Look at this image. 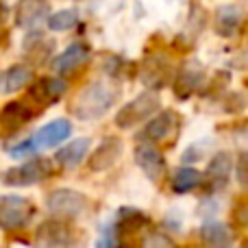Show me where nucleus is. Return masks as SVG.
Listing matches in <instances>:
<instances>
[{"label": "nucleus", "mask_w": 248, "mask_h": 248, "mask_svg": "<svg viewBox=\"0 0 248 248\" xmlns=\"http://www.w3.org/2000/svg\"><path fill=\"white\" fill-rule=\"evenodd\" d=\"M118 98H120V87L116 83L96 78L77 92L70 105V111L81 122H94L100 120L105 113H109V109L118 103Z\"/></svg>", "instance_id": "1"}, {"label": "nucleus", "mask_w": 248, "mask_h": 248, "mask_svg": "<svg viewBox=\"0 0 248 248\" xmlns=\"http://www.w3.org/2000/svg\"><path fill=\"white\" fill-rule=\"evenodd\" d=\"M83 237L65 220H46L39 224L35 235V248H81Z\"/></svg>", "instance_id": "2"}, {"label": "nucleus", "mask_w": 248, "mask_h": 248, "mask_svg": "<svg viewBox=\"0 0 248 248\" xmlns=\"http://www.w3.org/2000/svg\"><path fill=\"white\" fill-rule=\"evenodd\" d=\"M46 207L57 220H77L90 209V198L70 187L52 189L46 198Z\"/></svg>", "instance_id": "3"}, {"label": "nucleus", "mask_w": 248, "mask_h": 248, "mask_svg": "<svg viewBox=\"0 0 248 248\" xmlns=\"http://www.w3.org/2000/svg\"><path fill=\"white\" fill-rule=\"evenodd\" d=\"M68 92V83L61 77H39L33 78L26 87V103L35 109L37 113H42L44 109L57 105L63 94Z\"/></svg>", "instance_id": "4"}, {"label": "nucleus", "mask_w": 248, "mask_h": 248, "mask_svg": "<svg viewBox=\"0 0 248 248\" xmlns=\"http://www.w3.org/2000/svg\"><path fill=\"white\" fill-rule=\"evenodd\" d=\"M52 174H55V166L48 159L39 157L9 168V170H4V174L0 179H2L4 185H11V187H29V185L44 183Z\"/></svg>", "instance_id": "5"}, {"label": "nucleus", "mask_w": 248, "mask_h": 248, "mask_svg": "<svg viewBox=\"0 0 248 248\" xmlns=\"http://www.w3.org/2000/svg\"><path fill=\"white\" fill-rule=\"evenodd\" d=\"M35 205L17 194H0V229L20 231L33 220Z\"/></svg>", "instance_id": "6"}, {"label": "nucleus", "mask_w": 248, "mask_h": 248, "mask_svg": "<svg viewBox=\"0 0 248 248\" xmlns=\"http://www.w3.org/2000/svg\"><path fill=\"white\" fill-rule=\"evenodd\" d=\"M159 111V98L155 92H141L140 96L126 103L120 111L116 113V126L118 128H133L144 120L153 118Z\"/></svg>", "instance_id": "7"}, {"label": "nucleus", "mask_w": 248, "mask_h": 248, "mask_svg": "<svg viewBox=\"0 0 248 248\" xmlns=\"http://www.w3.org/2000/svg\"><path fill=\"white\" fill-rule=\"evenodd\" d=\"M181 131V116L174 109H163V111L155 113L148 118L141 131V140L148 144H168L172 141Z\"/></svg>", "instance_id": "8"}, {"label": "nucleus", "mask_w": 248, "mask_h": 248, "mask_svg": "<svg viewBox=\"0 0 248 248\" xmlns=\"http://www.w3.org/2000/svg\"><path fill=\"white\" fill-rule=\"evenodd\" d=\"M140 78L150 92H159L172 81V61L163 52H150L141 61Z\"/></svg>", "instance_id": "9"}, {"label": "nucleus", "mask_w": 248, "mask_h": 248, "mask_svg": "<svg viewBox=\"0 0 248 248\" xmlns=\"http://www.w3.org/2000/svg\"><path fill=\"white\" fill-rule=\"evenodd\" d=\"M205 78H207V72H205V65L201 63L198 59H185L183 63L179 65L174 74V94L176 98L181 100H187L205 85Z\"/></svg>", "instance_id": "10"}, {"label": "nucleus", "mask_w": 248, "mask_h": 248, "mask_svg": "<svg viewBox=\"0 0 248 248\" xmlns=\"http://www.w3.org/2000/svg\"><path fill=\"white\" fill-rule=\"evenodd\" d=\"M233 168H235V161H233V155L227 153V150H220L211 157L209 166H207V172H205V189L207 192H220L229 185L231 181V174H233Z\"/></svg>", "instance_id": "11"}, {"label": "nucleus", "mask_w": 248, "mask_h": 248, "mask_svg": "<svg viewBox=\"0 0 248 248\" xmlns=\"http://www.w3.org/2000/svg\"><path fill=\"white\" fill-rule=\"evenodd\" d=\"M133 157H135V163L146 176H148L153 183H159L166 174V159H163L161 150L155 144H148V141H140L133 150Z\"/></svg>", "instance_id": "12"}, {"label": "nucleus", "mask_w": 248, "mask_h": 248, "mask_svg": "<svg viewBox=\"0 0 248 248\" xmlns=\"http://www.w3.org/2000/svg\"><path fill=\"white\" fill-rule=\"evenodd\" d=\"M35 116H37V111L26 100H11L0 109V131L4 135H13V133L22 131L26 124L33 122Z\"/></svg>", "instance_id": "13"}, {"label": "nucleus", "mask_w": 248, "mask_h": 248, "mask_svg": "<svg viewBox=\"0 0 248 248\" xmlns=\"http://www.w3.org/2000/svg\"><path fill=\"white\" fill-rule=\"evenodd\" d=\"M122 150H124V144L118 135L103 137V141L92 150L90 159H87L90 172H105L109 168H113L118 163V159L122 157Z\"/></svg>", "instance_id": "14"}, {"label": "nucleus", "mask_w": 248, "mask_h": 248, "mask_svg": "<svg viewBox=\"0 0 248 248\" xmlns=\"http://www.w3.org/2000/svg\"><path fill=\"white\" fill-rule=\"evenodd\" d=\"M90 57H92L90 44L74 42V44H70L63 52H59V55L52 59V70H55V74L61 78L70 77V74H74L81 65H85L87 61H90Z\"/></svg>", "instance_id": "15"}, {"label": "nucleus", "mask_w": 248, "mask_h": 248, "mask_svg": "<svg viewBox=\"0 0 248 248\" xmlns=\"http://www.w3.org/2000/svg\"><path fill=\"white\" fill-rule=\"evenodd\" d=\"M70 135H72V122H70L68 118H57V120L44 124V126L31 137V141H33L35 150L55 148V146L63 144Z\"/></svg>", "instance_id": "16"}, {"label": "nucleus", "mask_w": 248, "mask_h": 248, "mask_svg": "<svg viewBox=\"0 0 248 248\" xmlns=\"http://www.w3.org/2000/svg\"><path fill=\"white\" fill-rule=\"evenodd\" d=\"M90 148H92L90 137H77L70 144H65L63 148L57 150L55 163L59 168H63V170H74V168H78L85 161V157L90 155Z\"/></svg>", "instance_id": "17"}, {"label": "nucleus", "mask_w": 248, "mask_h": 248, "mask_svg": "<svg viewBox=\"0 0 248 248\" xmlns=\"http://www.w3.org/2000/svg\"><path fill=\"white\" fill-rule=\"evenodd\" d=\"M50 13V4L48 0H17L16 4V24L22 29H31V26L39 24L42 20H46Z\"/></svg>", "instance_id": "18"}, {"label": "nucleus", "mask_w": 248, "mask_h": 248, "mask_svg": "<svg viewBox=\"0 0 248 248\" xmlns=\"http://www.w3.org/2000/svg\"><path fill=\"white\" fill-rule=\"evenodd\" d=\"M242 9L237 4H220L214 13V29L220 37H233L242 26Z\"/></svg>", "instance_id": "19"}, {"label": "nucleus", "mask_w": 248, "mask_h": 248, "mask_svg": "<svg viewBox=\"0 0 248 248\" xmlns=\"http://www.w3.org/2000/svg\"><path fill=\"white\" fill-rule=\"evenodd\" d=\"M33 78V70L29 65H9L7 70L0 72V94H16L20 90H26Z\"/></svg>", "instance_id": "20"}, {"label": "nucleus", "mask_w": 248, "mask_h": 248, "mask_svg": "<svg viewBox=\"0 0 248 248\" xmlns=\"http://www.w3.org/2000/svg\"><path fill=\"white\" fill-rule=\"evenodd\" d=\"M201 242L205 248H231L233 229L220 220H209L201 227Z\"/></svg>", "instance_id": "21"}, {"label": "nucleus", "mask_w": 248, "mask_h": 248, "mask_svg": "<svg viewBox=\"0 0 248 248\" xmlns=\"http://www.w3.org/2000/svg\"><path fill=\"white\" fill-rule=\"evenodd\" d=\"M113 224L120 231V235H131V233H137L144 227H148L150 218H148V214L135 209V207H122L118 211V218L113 220Z\"/></svg>", "instance_id": "22"}, {"label": "nucleus", "mask_w": 248, "mask_h": 248, "mask_svg": "<svg viewBox=\"0 0 248 248\" xmlns=\"http://www.w3.org/2000/svg\"><path fill=\"white\" fill-rule=\"evenodd\" d=\"M172 192L174 194H189L192 189L201 187L202 185V174L196 170V168L183 166L172 174Z\"/></svg>", "instance_id": "23"}, {"label": "nucleus", "mask_w": 248, "mask_h": 248, "mask_svg": "<svg viewBox=\"0 0 248 248\" xmlns=\"http://www.w3.org/2000/svg\"><path fill=\"white\" fill-rule=\"evenodd\" d=\"M46 24L52 33H63V31H70L78 24V13L77 9H61L57 13H48Z\"/></svg>", "instance_id": "24"}, {"label": "nucleus", "mask_w": 248, "mask_h": 248, "mask_svg": "<svg viewBox=\"0 0 248 248\" xmlns=\"http://www.w3.org/2000/svg\"><path fill=\"white\" fill-rule=\"evenodd\" d=\"M96 248H131V246L124 244L120 231L116 229V224L109 222L100 229L98 237H96Z\"/></svg>", "instance_id": "25"}, {"label": "nucleus", "mask_w": 248, "mask_h": 248, "mask_svg": "<svg viewBox=\"0 0 248 248\" xmlns=\"http://www.w3.org/2000/svg\"><path fill=\"white\" fill-rule=\"evenodd\" d=\"M144 248H176V244L166 235V233H148L141 242Z\"/></svg>", "instance_id": "26"}, {"label": "nucleus", "mask_w": 248, "mask_h": 248, "mask_svg": "<svg viewBox=\"0 0 248 248\" xmlns=\"http://www.w3.org/2000/svg\"><path fill=\"white\" fill-rule=\"evenodd\" d=\"M35 153H37V150H35V146H33V141H31V137L9 148V155H11L13 159H24V157H31V155H35Z\"/></svg>", "instance_id": "27"}]
</instances>
